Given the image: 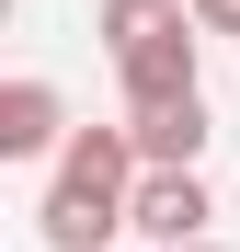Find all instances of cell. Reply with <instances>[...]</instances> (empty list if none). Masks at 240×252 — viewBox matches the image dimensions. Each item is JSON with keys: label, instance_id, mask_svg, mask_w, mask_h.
Returning a JSON list of instances; mask_svg holds the SVG:
<instances>
[{"label": "cell", "instance_id": "6da1fadb", "mask_svg": "<svg viewBox=\"0 0 240 252\" xmlns=\"http://www.w3.org/2000/svg\"><path fill=\"white\" fill-rule=\"evenodd\" d=\"M137 138L126 126H80V138L57 149V184H46V252H103L114 229H126L137 206Z\"/></svg>", "mask_w": 240, "mask_h": 252}, {"label": "cell", "instance_id": "7a4b0ae2", "mask_svg": "<svg viewBox=\"0 0 240 252\" xmlns=\"http://www.w3.org/2000/svg\"><path fill=\"white\" fill-rule=\"evenodd\" d=\"M103 58L126 80V115L194 92V0H103Z\"/></svg>", "mask_w": 240, "mask_h": 252}, {"label": "cell", "instance_id": "3957f363", "mask_svg": "<svg viewBox=\"0 0 240 252\" xmlns=\"http://www.w3.org/2000/svg\"><path fill=\"white\" fill-rule=\"evenodd\" d=\"M206 218H217V206H206V172H149L137 206H126V229H137L149 252H194V241H206Z\"/></svg>", "mask_w": 240, "mask_h": 252}, {"label": "cell", "instance_id": "277c9868", "mask_svg": "<svg viewBox=\"0 0 240 252\" xmlns=\"http://www.w3.org/2000/svg\"><path fill=\"white\" fill-rule=\"evenodd\" d=\"M126 138H137V172H194V160H206V138H217V115H206V92H183V103L126 115Z\"/></svg>", "mask_w": 240, "mask_h": 252}, {"label": "cell", "instance_id": "5b68a950", "mask_svg": "<svg viewBox=\"0 0 240 252\" xmlns=\"http://www.w3.org/2000/svg\"><path fill=\"white\" fill-rule=\"evenodd\" d=\"M0 149H12V160L69 149V103H57V80H12V92H0Z\"/></svg>", "mask_w": 240, "mask_h": 252}, {"label": "cell", "instance_id": "8992f818", "mask_svg": "<svg viewBox=\"0 0 240 252\" xmlns=\"http://www.w3.org/2000/svg\"><path fill=\"white\" fill-rule=\"evenodd\" d=\"M194 34H240V0H194Z\"/></svg>", "mask_w": 240, "mask_h": 252}, {"label": "cell", "instance_id": "52a82bcc", "mask_svg": "<svg viewBox=\"0 0 240 252\" xmlns=\"http://www.w3.org/2000/svg\"><path fill=\"white\" fill-rule=\"evenodd\" d=\"M194 252H229V241H194Z\"/></svg>", "mask_w": 240, "mask_h": 252}]
</instances>
